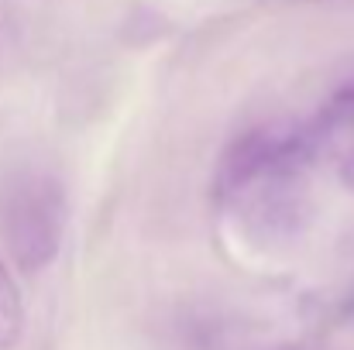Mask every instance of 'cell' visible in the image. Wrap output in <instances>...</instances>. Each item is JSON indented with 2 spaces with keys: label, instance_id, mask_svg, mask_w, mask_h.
I'll return each instance as SVG.
<instances>
[{
  "label": "cell",
  "instance_id": "cell-4",
  "mask_svg": "<svg viewBox=\"0 0 354 350\" xmlns=\"http://www.w3.org/2000/svg\"><path fill=\"white\" fill-rule=\"evenodd\" d=\"M21 323H24V309H21L17 285L0 264V350L14 347V340L21 337Z\"/></svg>",
  "mask_w": 354,
  "mask_h": 350
},
{
  "label": "cell",
  "instance_id": "cell-2",
  "mask_svg": "<svg viewBox=\"0 0 354 350\" xmlns=\"http://www.w3.org/2000/svg\"><path fill=\"white\" fill-rule=\"evenodd\" d=\"M66 200L48 175H21L3 196V233L21 268H41L59 251Z\"/></svg>",
  "mask_w": 354,
  "mask_h": 350
},
{
  "label": "cell",
  "instance_id": "cell-1",
  "mask_svg": "<svg viewBox=\"0 0 354 350\" xmlns=\"http://www.w3.org/2000/svg\"><path fill=\"white\" fill-rule=\"evenodd\" d=\"M317 134L296 127H258L237 137L221 165V193L248 217H282L296 206Z\"/></svg>",
  "mask_w": 354,
  "mask_h": 350
},
{
  "label": "cell",
  "instance_id": "cell-3",
  "mask_svg": "<svg viewBox=\"0 0 354 350\" xmlns=\"http://www.w3.org/2000/svg\"><path fill=\"white\" fill-rule=\"evenodd\" d=\"M313 134H317V144L334 158L344 186L354 189V86L337 93L324 107V117L313 127Z\"/></svg>",
  "mask_w": 354,
  "mask_h": 350
}]
</instances>
